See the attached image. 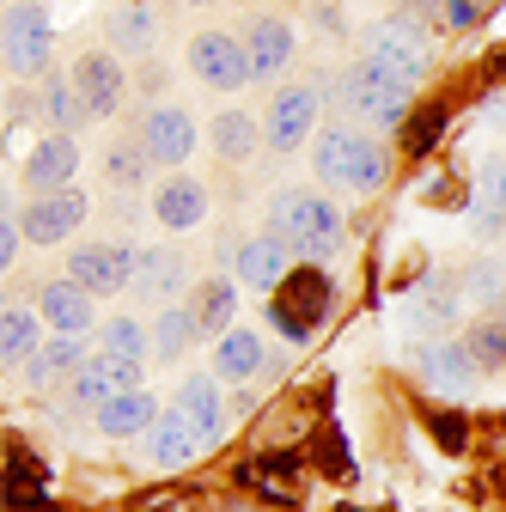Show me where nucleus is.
<instances>
[{
  "instance_id": "1",
  "label": "nucleus",
  "mask_w": 506,
  "mask_h": 512,
  "mask_svg": "<svg viewBox=\"0 0 506 512\" xmlns=\"http://www.w3.org/2000/svg\"><path fill=\"white\" fill-rule=\"evenodd\" d=\"M311 171L324 189H342V196H378L391 183V153L360 122H330L311 141Z\"/></svg>"
},
{
  "instance_id": "2",
  "label": "nucleus",
  "mask_w": 506,
  "mask_h": 512,
  "mask_svg": "<svg viewBox=\"0 0 506 512\" xmlns=\"http://www.w3.org/2000/svg\"><path fill=\"white\" fill-rule=\"evenodd\" d=\"M269 232H281L293 244L299 263H330V256L348 244V220L324 189H281L269 202Z\"/></svg>"
},
{
  "instance_id": "3",
  "label": "nucleus",
  "mask_w": 506,
  "mask_h": 512,
  "mask_svg": "<svg viewBox=\"0 0 506 512\" xmlns=\"http://www.w3.org/2000/svg\"><path fill=\"white\" fill-rule=\"evenodd\" d=\"M336 110L342 122H366V128H403L409 122V86L378 74L372 61H354V68L336 74Z\"/></svg>"
},
{
  "instance_id": "4",
  "label": "nucleus",
  "mask_w": 506,
  "mask_h": 512,
  "mask_svg": "<svg viewBox=\"0 0 506 512\" xmlns=\"http://www.w3.org/2000/svg\"><path fill=\"white\" fill-rule=\"evenodd\" d=\"M330 305H336V287H330L324 263H293V275L269 293V324H275L287 342H305V336L330 317Z\"/></svg>"
},
{
  "instance_id": "5",
  "label": "nucleus",
  "mask_w": 506,
  "mask_h": 512,
  "mask_svg": "<svg viewBox=\"0 0 506 512\" xmlns=\"http://www.w3.org/2000/svg\"><path fill=\"white\" fill-rule=\"evenodd\" d=\"M0 55H7L13 80L49 74V61H55V19H49L43 0H7V13H0Z\"/></svg>"
},
{
  "instance_id": "6",
  "label": "nucleus",
  "mask_w": 506,
  "mask_h": 512,
  "mask_svg": "<svg viewBox=\"0 0 506 512\" xmlns=\"http://www.w3.org/2000/svg\"><path fill=\"white\" fill-rule=\"evenodd\" d=\"M318 110H324V86L318 80H293L269 98V116H263V147L293 159L305 141H318Z\"/></svg>"
},
{
  "instance_id": "7",
  "label": "nucleus",
  "mask_w": 506,
  "mask_h": 512,
  "mask_svg": "<svg viewBox=\"0 0 506 512\" xmlns=\"http://www.w3.org/2000/svg\"><path fill=\"white\" fill-rule=\"evenodd\" d=\"M360 61H372L378 74H391V80H403V86H421L427 68H433L427 25H415L409 13H403V19H385V25L366 37V55H360Z\"/></svg>"
},
{
  "instance_id": "8",
  "label": "nucleus",
  "mask_w": 506,
  "mask_h": 512,
  "mask_svg": "<svg viewBox=\"0 0 506 512\" xmlns=\"http://www.w3.org/2000/svg\"><path fill=\"white\" fill-rule=\"evenodd\" d=\"M135 263H141V250L122 244V238H98V244H74V250H68V275H74L92 299L129 293V287H135Z\"/></svg>"
},
{
  "instance_id": "9",
  "label": "nucleus",
  "mask_w": 506,
  "mask_h": 512,
  "mask_svg": "<svg viewBox=\"0 0 506 512\" xmlns=\"http://www.w3.org/2000/svg\"><path fill=\"white\" fill-rule=\"evenodd\" d=\"M183 61L208 92H244L250 86V55H244V37H232V31H196Z\"/></svg>"
},
{
  "instance_id": "10",
  "label": "nucleus",
  "mask_w": 506,
  "mask_h": 512,
  "mask_svg": "<svg viewBox=\"0 0 506 512\" xmlns=\"http://www.w3.org/2000/svg\"><path fill=\"white\" fill-rule=\"evenodd\" d=\"M135 135H141V147H147V159H153V165L177 171L189 153H196L202 128H196V116H189L183 104H147V110H141V122H135Z\"/></svg>"
},
{
  "instance_id": "11",
  "label": "nucleus",
  "mask_w": 506,
  "mask_h": 512,
  "mask_svg": "<svg viewBox=\"0 0 506 512\" xmlns=\"http://www.w3.org/2000/svg\"><path fill=\"white\" fill-rule=\"evenodd\" d=\"M68 74H74V86H80L92 122H110L122 104H129V74H122V55H116V49H80Z\"/></svg>"
},
{
  "instance_id": "12",
  "label": "nucleus",
  "mask_w": 506,
  "mask_h": 512,
  "mask_svg": "<svg viewBox=\"0 0 506 512\" xmlns=\"http://www.w3.org/2000/svg\"><path fill=\"white\" fill-rule=\"evenodd\" d=\"M86 214H92V202L80 196V189H49V196H31L25 208H19V226H25V244H68L80 226H86Z\"/></svg>"
},
{
  "instance_id": "13",
  "label": "nucleus",
  "mask_w": 506,
  "mask_h": 512,
  "mask_svg": "<svg viewBox=\"0 0 506 512\" xmlns=\"http://www.w3.org/2000/svg\"><path fill=\"white\" fill-rule=\"evenodd\" d=\"M141 378H147V360H122V354H104V348H98V354H92V360L68 378V397H74L80 409H92V415H98L110 397L135 391Z\"/></svg>"
},
{
  "instance_id": "14",
  "label": "nucleus",
  "mask_w": 506,
  "mask_h": 512,
  "mask_svg": "<svg viewBox=\"0 0 506 512\" xmlns=\"http://www.w3.org/2000/svg\"><path fill=\"white\" fill-rule=\"evenodd\" d=\"M293 244L281 232H250L238 250H232V281L238 287H257V293H275L287 275H293Z\"/></svg>"
},
{
  "instance_id": "15",
  "label": "nucleus",
  "mask_w": 506,
  "mask_h": 512,
  "mask_svg": "<svg viewBox=\"0 0 506 512\" xmlns=\"http://www.w3.org/2000/svg\"><path fill=\"white\" fill-rule=\"evenodd\" d=\"M244 55H250V86L281 80L299 55V31L281 13H257V19H244Z\"/></svg>"
},
{
  "instance_id": "16",
  "label": "nucleus",
  "mask_w": 506,
  "mask_h": 512,
  "mask_svg": "<svg viewBox=\"0 0 506 512\" xmlns=\"http://www.w3.org/2000/svg\"><path fill=\"white\" fill-rule=\"evenodd\" d=\"M37 311H43L49 336H92V330H98V299H92L74 275L43 281V287H37Z\"/></svg>"
},
{
  "instance_id": "17",
  "label": "nucleus",
  "mask_w": 506,
  "mask_h": 512,
  "mask_svg": "<svg viewBox=\"0 0 506 512\" xmlns=\"http://www.w3.org/2000/svg\"><path fill=\"white\" fill-rule=\"evenodd\" d=\"M153 220L165 232H196L208 220V183L189 177V171H171L153 183Z\"/></svg>"
},
{
  "instance_id": "18",
  "label": "nucleus",
  "mask_w": 506,
  "mask_h": 512,
  "mask_svg": "<svg viewBox=\"0 0 506 512\" xmlns=\"http://www.w3.org/2000/svg\"><path fill=\"white\" fill-rule=\"evenodd\" d=\"M415 372L433 384V391H446V397H470L476 378H482V366H476V354L464 342H421L415 348Z\"/></svg>"
},
{
  "instance_id": "19",
  "label": "nucleus",
  "mask_w": 506,
  "mask_h": 512,
  "mask_svg": "<svg viewBox=\"0 0 506 512\" xmlns=\"http://www.w3.org/2000/svg\"><path fill=\"white\" fill-rule=\"evenodd\" d=\"M80 171V141L74 135H43L25 159V189L31 196H49V189H74Z\"/></svg>"
},
{
  "instance_id": "20",
  "label": "nucleus",
  "mask_w": 506,
  "mask_h": 512,
  "mask_svg": "<svg viewBox=\"0 0 506 512\" xmlns=\"http://www.w3.org/2000/svg\"><path fill=\"white\" fill-rule=\"evenodd\" d=\"M202 452H208L202 427L183 421L177 409H165V415L153 421V433H147V464H153V470H183V464H196Z\"/></svg>"
},
{
  "instance_id": "21",
  "label": "nucleus",
  "mask_w": 506,
  "mask_h": 512,
  "mask_svg": "<svg viewBox=\"0 0 506 512\" xmlns=\"http://www.w3.org/2000/svg\"><path fill=\"white\" fill-rule=\"evenodd\" d=\"M171 409H177L183 421H196V427H202V439L214 445V439H220V427H226L220 372H189V378H177V391H171Z\"/></svg>"
},
{
  "instance_id": "22",
  "label": "nucleus",
  "mask_w": 506,
  "mask_h": 512,
  "mask_svg": "<svg viewBox=\"0 0 506 512\" xmlns=\"http://www.w3.org/2000/svg\"><path fill=\"white\" fill-rule=\"evenodd\" d=\"M196 281H189V263L177 250H165V244H153V250H141V263H135V293L147 299V305H177V293H189Z\"/></svg>"
},
{
  "instance_id": "23",
  "label": "nucleus",
  "mask_w": 506,
  "mask_h": 512,
  "mask_svg": "<svg viewBox=\"0 0 506 512\" xmlns=\"http://www.w3.org/2000/svg\"><path fill=\"white\" fill-rule=\"evenodd\" d=\"M183 305H189V317H196V330L220 342V336L238 324V281H232V275H202L196 287H189Z\"/></svg>"
},
{
  "instance_id": "24",
  "label": "nucleus",
  "mask_w": 506,
  "mask_h": 512,
  "mask_svg": "<svg viewBox=\"0 0 506 512\" xmlns=\"http://www.w3.org/2000/svg\"><path fill=\"white\" fill-rule=\"evenodd\" d=\"M104 31H110L116 55H153L159 49V7H153V0H116Z\"/></svg>"
},
{
  "instance_id": "25",
  "label": "nucleus",
  "mask_w": 506,
  "mask_h": 512,
  "mask_svg": "<svg viewBox=\"0 0 506 512\" xmlns=\"http://www.w3.org/2000/svg\"><path fill=\"white\" fill-rule=\"evenodd\" d=\"M263 366H269V342H263V330L232 324V330L214 342V372H220V384H250Z\"/></svg>"
},
{
  "instance_id": "26",
  "label": "nucleus",
  "mask_w": 506,
  "mask_h": 512,
  "mask_svg": "<svg viewBox=\"0 0 506 512\" xmlns=\"http://www.w3.org/2000/svg\"><path fill=\"white\" fill-rule=\"evenodd\" d=\"M86 360H92V354H86V336H43V348H37L19 372H25L31 391H49V384H68Z\"/></svg>"
},
{
  "instance_id": "27",
  "label": "nucleus",
  "mask_w": 506,
  "mask_h": 512,
  "mask_svg": "<svg viewBox=\"0 0 506 512\" xmlns=\"http://www.w3.org/2000/svg\"><path fill=\"white\" fill-rule=\"evenodd\" d=\"M165 409H159V397L147 391V384H135V391H122V397H110L92 421H98V433L104 439H141V433H153V421H159Z\"/></svg>"
},
{
  "instance_id": "28",
  "label": "nucleus",
  "mask_w": 506,
  "mask_h": 512,
  "mask_svg": "<svg viewBox=\"0 0 506 512\" xmlns=\"http://www.w3.org/2000/svg\"><path fill=\"white\" fill-rule=\"evenodd\" d=\"M208 147L226 159V165H250L263 153V122L250 116V110H220L214 122H208Z\"/></svg>"
},
{
  "instance_id": "29",
  "label": "nucleus",
  "mask_w": 506,
  "mask_h": 512,
  "mask_svg": "<svg viewBox=\"0 0 506 512\" xmlns=\"http://www.w3.org/2000/svg\"><path fill=\"white\" fill-rule=\"evenodd\" d=\"M37 110H43V122H49V135H74V128L92 122V110H86L74 74H49L43 92H37Z\"/></svg>"
},
{
  "instance_id": "30",
  "label": "nucleus",
  "mask_w": 506,
  "mask_h": 512,
  "mask_svg": "<svg viewBox=\"0 0 506 512\" xmlns=\"http://www.w3.org/2000/svg\"><path fill=\"white\" fill-rule=\"evenodd\" d=\"M98 171H104V183H110V189H147V171H153V159H147L141 135H116V141H104V153H98Z\"/></svg>"
},
{
  "instance_id": "31",
  "label": "nucleus",
  "mask_w": 506,
  "mask_h": 512,
  "mask_svg": "<svg viewBox=\"0 0 506 512\" xmlns=\"http://www.w3.org/2000/svg\"><path fill=\"white\" fill-rule=\"evenodd\" d=\"M43 311H25V305H7L0 311V360L7 366H25L37 348H43Z\"/></svg>"
},
{
  "instance_id": "32",
  "label": "nucleus",
  "mask_w": 506,
  "mask_h": 512,
  "mask_svg": "<svg viewBox=\"0 0 506 512\" xmlns=\"http://www.w3.org/2000/svg\"><path fill=\"white\" fill-rule=\"evenodd\" d=\"M196 342H202V330H196V317H189V305H159V317H153V360L171 366Z\"/></svg>"
},
{
  "instance_id": "33",
  "label": "nucleus",
  "mask_w": 506,
  "mask_h": 512,
  "mask_svg": "<svg viewBox=\"0 0 506 512\" xmlns=\"http://www.w3.org/2000/svg\"><path fill=\"white\" fill-rule=\"evenodd\" d=\"M98 348L122 354V360H147L153 354V324H141V317H104V324H98Z\"/></svg>"
},
{
  "instance_id": "34",
  "label": "nucleus",
  "mask_w": 506,
  "mask_h": 512,
  "mask_svg": "<svg viewBox=\"0 0 506 512\" xmlns=\"http://www.w3.org/2000/svg\"><path fill=\"white\" fill-rule=\"evenodd\" d=\"M464 348L476 354V366H482V372H500V366H506V317H500V311H494V317H482V324L464 336Z\"/></svg>"
},
{
  "instance_id": "35",
  "label": "nucleus",
  "mask_w": 506,
  "mask_h": 512,
  "mask_svg": "<svg viewBox=\"0 0 506 512\" xmlns=\"http://www.w3.org/2000/svg\"><path fill=\"white\" fill-rule=\"evenodd\" d=\"M470 293L494 311V305H500V293H506V269H500V263H476V269H470Z\"/></svg>"
},
{
  "instance_id": "36",
  "label": "nucleus",
  "mask_w": 506,
  "mask_h": 512,
  "mask_svg": "<svg viewBox=\"0 0 506 512\" xmlns=\"http://www.w3.org/2000/svg\"><path fill=\"white\" fill-rule=\"evenodd\" d=\"M452 311H458V293L452 287H421V317H427V324H452Z\"/></svg>"
},
{
  "instance_id": "37",
  "label": "nucleus",
  "mask_w": 506,
  "mask_h": 512,
  "mask_svg": "<svg viewBox=\"0 0 506 512\" xmlns=\"http://www.w3.org/2000/svg\"><path fill=\"white\" fill-rule=\"evenodd\" d=\"M482 202L506 214V153H494V159L482 165Z\"/></svg>"
},
{
  "instance_id": "38",
  "label": "nucleus",
  "mask_w": 506,
  "mask_h": 512,
  "mask_svg": "<svg viewBox=\"0 0 506 512\" xmlns=\"http://www.w3.org/2000/svg\"><path fill=\"white\" fill-rule=\"evenodd\" d=\"M19 244H25V226H19V214H7L0 220V269L19 263Z\"/></svg>"
},
{
  "instance_id": "39",
  "label": "nucleus",
  "mask_w": 506,
  "mask_h": 512,
  "mask_svg": "<svg viewBox=\"0 0 506 512\" xmlns=\"http://www.w3.org/2000/svg\"><path fill=\"white\" fill-rule=\"evenodd\" d=\"M500 220H506L500 208H488V202H476V214H470V232H476V238H500Z\"/></svg>"
},
{
  "instance_id": "40",
  "label": "nucleus",
  "mask_w": 506,
  "mask_h": 512,
  "mask_svg": "<svg viewBox=\"0 0 506 512\" xmlns=\"http://www.w3.org/2000/svg\"><path fill=\"white\" fill-rule=\"evenodd\" d=\"M189 7H220V0H189Z\"/></svg>"
},
{
  "instance_id": "41",
  "label": "nucleus",
  "mask_w": 506,
  "mask_h": 512,
  "mask_svg": "<svg viewBox=\"0 0 506 512\" xmlns=\"http://www.w3.org/2000/svg\"><path fill=\"white\" fill-rule=\"evenodd\" d=\"M494 311H500V317H506V293H500V305H494Z\"/></svg>"
}]
</instances>
